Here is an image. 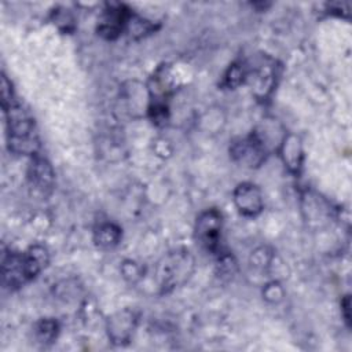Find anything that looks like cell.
I'll list each match as a JSON object with an SVG mask.
<instances>
[{"label":"cell","instance_id":"6da1fadb","mask_svg":"<svg viewBox=\"0 0 352 352\" xmlns=\"http://www.w3.org/2000/svg\"><path fill=\"white\" fill-rule=\"evenodd\" d=\"M10 131V148L18 154L36 155L38 140L34 133L33 118L22 109L19 103L12 102L4 107Z\"/></svg>","mask_w":352,"mask_h":352},{"label":"cell","instance_id":"7a4b0ae2","mask_svg":"<svg viewBox=\"0 0 352 352\" xmlns=\"http://www.w3.org/2000/svg\"><path fill=\"white\" fill-rule=\"evenodd\" d=\"M194 268V260L190 252L176 250L168 253L157 265V279L164 292L183 285Z\"/></svg>","mask_w":352,"mask_h":352},{"label":"cell","instance_id":"3957f363","mask_svg":"<svg viewBox=\"0 0 352 352\" xmlns=\"http://www.w3.org/2000/svg\"><path fill=\"white\" fill-rule=\"evenodd\" d=\"M230 154L234 161L248 168H256L265 160V143L257 133L236 139L230 146Z\"/></svg>","mask_w":352,"mask_h":352},{"label":"cell","instance_id":"277c9868","mask_svg":"<svg viewBox=\"0 0 352 352\" xmlns=\"http://www.w3.org/2000/svg\"><path fill=\"white\" fill-rule=\"evenodd\" d=\"M221 234V214L217 209H208L202 212L195 223V238L199 245L209 250L216 252Z\"/></svg>","mask_w":352,"mask_h":352},{"label":"cell","instance_id":"5b68a950","mask_svg":"<svg viewBox=\"0 0 352 352\" xmlns=\"http://www.w3.org/2000/svg\"><path fill=\"white\" fill-rule=\"evenodd\" d=\"M234 202L238 210L249 217L258 214L263 210V195L260 188L253 183H241L234 191Z\"/></svg>","mask_w":352,"mask_h":352},{"label":"cell","instance_id":"8992f818","mask_svg":"<svg viewBox=\"0 0 352 352\" xmlns=\"http://www.w3.org/2000/svg\"><path fill=\"white\" fill-rule=\"evenodd\" d=\"M131 12L121 4L110 6L103 14V18L98 26V33L104 38L113 40L116 38L126 25Z\"/></svg>","mask_w":352,"mask_h":352},{"label":"cell","instance_id":"52a82bcc","mask_svg":"<svg viewBox=\"0 0 352 352\" xmlns=\"http://www.w3.org/2000/svg\"><path fill=\"white\" fill-rule=\"evenodd\" d=\"M1 270H3V282L6 286L14 289L19 287L23 283H26L29 279L26 267H25V260H23V253H7L3 256V263H1Z\"/></svg>","mask_w":352,"mask_h":352},{"label":"cell","instance_id":"ba28073f","mask_svg":"<svg viewBox=\"0 0 352 352\" xmlns=\"http://www.w3.org/2000/svg\"><path fill=\"white\" fill-rule=\"evenodd\" d=\"M136 326V316L132 311L124 309L109 318L107 331L114 344H125L129 341Z\"/></svg>","mask_w":352,"mask_h":352},{"label":"cell","instance_id":"9c48e42d","mask_svg":"<svg viewBox=\"0 0 352 352\" xmlns=\"http://www.w3.org/2000/svg\"><path fill=\"white\" fill-rule=\"evenodd\" d=\"M28 179L30 186L34 187V190L45 194L52 188L55 179L51 164L43 157L34 155L28 170Z\"/></svg>","mask_w":352,"mask_h":352},{"label":"cell","instance_id":"30bf717a","mask_svg":"<svg viewBox=\"0 0 352 352\" xmlns=\"http://www.w3.org/2000/svg\"><path fill=\"white\" fill-rule=\"evenodd\" d=\"M282 158L286 164V166L292 172H297L301 166L302 161V147H301V140L296 135H287L283 139L282 143Z\"/></svg>","mask_w":352,"mask_h":352},{"label":"cell","instance_id":"8fae6325","mask_svg":"<svg viewBox=\"0 0 352 352\" xmlns=\"http://www.w3.org/2000/svg\"><path fill=\"white\" fill-rule=\"evenodd\" d=\"M48 252L44 246L41 245H34L30 246L25 253H23V260H25V267L29 279H33L36 275H38L45 265L48 264Z\"/></svg>","mask_w":352,"mask_h":352},{"label":"cell","instance_id":"7c38bea8","mask_svg":"<svg viewBox=\"0 0 352 352\" xmlns=\"http://www.w3.org/2000/svg\"><path fill=\"white\" fill-rule=\"evenodd\" d=\"M120 239H121V230L113 223H106L99 226L94 234V241L96 246L102 249L114 248L116 245H118Z\"/></svg>","mask_w":352,"mask_h":352},{"label":"cell","instance_id":"4fadbf2b","mask_svg":"<svg viewBox=\"0 0 352 352\" xmlns=\"http://www.w3.org/2000/svg\"><path fill=\"white\" fill-rule=\"evenodd\" d=\"M58 336V323L54 319H41L36 326V337L41 344H51Z\"/></svg>","mask_w":352,"mask_h":352},{"label":"cell","instance_id":"5bb4252c","mask_svg":"<svg viewBox=\"0 0 352 352\" xmlns=\"http://www.w3.org/2000/svg\"><path fill=\"white\" fill-rule=\"evenodd\" d=\"M245 77H246L245 66L241 63H232L224 74L223 85L227 88H236L243 82Z\"/></svg>","mask_w":352,"mask_h":352},{"label":"cell","instance_id":"9a60e30c","mask_svg":"<svg viewBox=\"0 0 352 352\" xmlns=\"http://www.w3.org/2000/svg\"><path fill=\"white\" fill-rule=\"evenodd\" d=\"M268 287H270L272 292H271V293H270V292H264V294H265V298H267V300L278 301V300H280V298H282V296H283V290H282V287H280L278 283H271V285H268Z\"/></svg>","mask_w":352,"mask_h":352},{"label":"cell","instance_id":"2e32d148","mask_svg":"<svg viewBox=\"0 0 352 352\" xmlns=\"http://www.w3.org/2000/svg\"><path fill=\"white\" fill-rule=\"evenodd\" d=\"M342 311H344L345 322H346V323H348V326H349V297H348V296L344 298V302H342Z\"/></svg>","mask_w":352,"mask_h":352}]
</instances>
